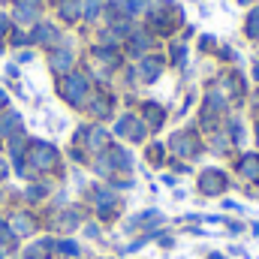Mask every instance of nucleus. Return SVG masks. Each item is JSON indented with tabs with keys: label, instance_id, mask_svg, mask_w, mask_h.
I'll use <instances>...</instances> for the list:
<instances>
[{
	"label": "nucleus",
	"instance_id": "1",
	"mask_svg": "<svg viewBox=\"0 0 259 259\" xmlns=\"http://www.w3.org/2000/svg\"><path fill=\"white\" fill-rule=\"evenodd\" d=\"M199 190H202V193H223V190H226V175L217 172V169H208V172L199 178Z\"/></svg>",
	"mask_w": 259,
	"mask_h": 259
},
{
	"label": "nucleus",
	"instance_id": "2",
	"mask_svg": "<svg viewBox=\"0 0 259 259\" xmlns=\"http://www.w3.org/2000/svg\"><path fill=\"white\" fill-rule=\"evenodd\" d=\"M84 78H78V75H72V78H66V84H64V94H66V100H81V94H84Z\"/></svg>",
	"mask_w": 259,
	"mask_h": 259
},
{
	"label": "nucleus",
	"instance_id": "3",
	"mask_svg": "<svg viewBox=\"0 0 259 259\" xmlns=\"http://www.w3.org/2000/svg\"><path fill=\"white\" fill-rule=\"evenodd\" d=\"M241 172H244V178L256 181V178H259V157H256V154H247V157L241 160Z\"/></svg>",
	"mask_w": 259,
	"mask_h": 259
},
{
	"label": "nucleus",
	"instance_id": "4",
	"mask_svg": "<svg viewBox=\"0 0 259 259\" xmlns=\"http://www.w3.org/2000/svg\"><path fill=\"white\" fill-rule=\"evenodd\" d=\"M160 66H163L160 58H145V61H142V72H145V78H148V81H154V78H157V72H160Z\"/></svg>",
	"mask_w": 259,
	"mask_h": 259
},
{
	"label": "nucleus",
	"instance_id": "5",
	"mask_svg": "<svg viewBox=\"0 0 259 259\" xmlns=\"http://www.w3.org/2000/svg\"><path fill=\"white\" fill-rule=\"evenodd\" d=\"M115 202H118V196L112 193V190H100V193H97V205H100L103 211H109Z\"/></svg>",
	"mask_w": 259,
	"mask_h": 259
},
{
	"label": "nucleus",
	"instance_id": "6",
	"mask_svg": "<svg viewBox=\"0 0 259 259\" xmlns=\"http://www.w3.org/2000/svg\"><path fill=\"white\" fill-rule=\"evenodd\" d=\"M55 163V151L52 148H39L36 151V166H52Z\"/></svg>",
	"mask_w": 259,
	"mask_h": 259
},
{
	"label": "nucleus",
	"instance_id": "7",
	"mask_svg": "<svg viewBox=\"0 0 259 259\" xmlns=\"http://www.w3.org/2000/svg\"><path fill=\"white\" fill-rule=\"evenodd\" d=\"M145 115L151 118V124H154V127H157V124H160V118H163V112H160L154 103H145Z\"/></svg>",
	"mask_w": 259,
	"mask_h": 259
},
{
	"label": "nucleus",
	"instance_id": "8",
	"mask_svg": "<svg viewBox=\"0 0 259 259\" xmlns=\"http://www.w3.org/2000/svg\"><path fill=\"white\" fill-rule=\"evenodd\" d=\"M247 33H250L253 39L259 36V9L253 12V15H250V21H247Z\"/></svg>",
	"mask_w": 259,
	"mask_h": 259
},
{
	"label": "nucleus",
	"instance_id": "9",
	"mask_svg": "<svg viewBox=\"0 0 259 259\" xmlns=\"http://www.w3.org/2000/svg\"><path fill=\"white\" fill-rule=\"evenodd\" d=\"M58 247H61V253H66V256H75V253H78V247H75L72 241H61Z\"/></svg>",
	"mask_w": 259,
	"mask_h": 259
},
{
	"label": "nucleus",
	"instance_id": "10",
	"mask_svg": "<svg viewBox=\"0 0 259 259\" xmlns=\"http://www.w3.org/2000/svg\"><path fill=\"white\" fill-rule=\"evenodd\" d=\"M148 46V36H133V55H139Z\"/></svg>",
	"mask_w": 259,
	"mask_h": 259
},
{
	"label": "nucleus",
	"instance_id": "11",
	"mask_svg": "<svg viewBox=\"0 0 259 259\" xmlns=\"http://www.w3.org/2000/svg\"><path fill=\"white\" fill-rule=\"evenodd\" d=\"M0 241H3V244H9V241H12V229H9L6 223H0Z\"/></svg>",
	"mask_w": 259,
	"mask_h": 259
},
{
	"label": "nucleus",
	"instance_id": "12",
	"mask_svg": "<svg viewBox=\"0 0 259 259\" xmlns=\"http://www.w3.org/2000/svg\"><path fill=\"white\" fill-rule=\"evenodd\" d=\"M30 229H33V226H30V220H21V217L15 220V232H30Z\"/></svg>",
	"mask_w": 259,
	"mask_h": 259
},
{
	"label": "nucleus",
	"instance_id": "13",
	"mask_svg": "<svg viewBox=\"0 0 259 259\" xmlns=\"http://www.w3.org/2000/svg\"><path fill=\"white\" fill-rule=\"evenodd\" d=\"M66 64H69V55H58V58H55V66H58V69H64Z\"/></svg>",
	"mask_w": 259,
	"mask_h": 259
},
{
	"label": "nucleus",
	"instance_id": "14",
	"mask_svg": "<svg viewBox=\"0 0 259 259\" xmlns=\"http://www.w3.org/2000/svg\"><path fill=\"white\" fill-rule=\"evenodd\" d=\"M97 9H100V0H88V15H97Z\"/></svg>",
	"mask_w": 259,
	"mask_h": 259
},
{
	"label": "nucleus",
	"instance_id": "15",
	"mask_svg": "<svg viewBox=\"0 0 259 259\" xmlns=\"http://www.w3.org/2000/svg\"><path fill=\"white\" fill-rule=\"evenodd\" d=\"M256 78H259V64H256Z\"/></svg>",
	"mask_w": 259,
	"mask_h": 259
},
{
	"label": "nucleus",
	"instance_id": "16",
	"mask_svg": "<svg viewBox=\"0 0 259 259\" xmlns=\"http://www.w3.org/2000/svg\"><path fill=\"white\" fill-rule=\"evenodd\" d=\"M241 3H247V0H241Z\"/></svg>",
	"mask_w": 259,
	"mask_h": 259
},
{
	"label": "nucleus",
	"instance_id": "17",
	"mask_svg": "<svg viewBox=\"0 0 259 259\" xmlns=\"http://www.w3.org/2000/svg\"><path fill=\"white\" fill-rule=\"evenodd\" d=\"M256 136H259V133H256Z\"/></svg>",
	"mask_w": 259,
	"mask_h": 259
}]
</instances>
